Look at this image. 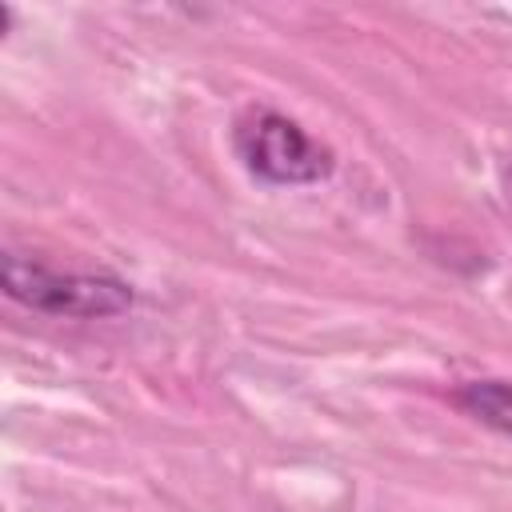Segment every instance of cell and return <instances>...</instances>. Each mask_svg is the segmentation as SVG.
Returning <instances> with one entry per match:
<instances>
[{
    "label": "cell",
    "instance_id": "obj_1",
    "mask_svg": "<svg viewBox=\"0 0 512 512\" xmlns=\"http://www.w3.org/2000/svg\"><path fill=\"white\" fill-rule=\"evenodd\" d=\"M0 284L8 300L68 320H108L124 316L136 304L132 284L112 272H56L20 252L0 256Z\"/></svg>",
    "mask_w": 512,
    "mask_h": 512
},
{
    "label": "cell",
    "instance_id": "obj_2",
    "mask_svg": "<svg viewBox=\"0 0 512 512\" xmlns=\"http://www.w3.org/2000/svg\"><path fill=\"white\" fill-rule=\"evenodd\" d=\"M240 164L264 184H316L332 176V148L276 108H252L232 128Z\"/></svg>",
    "mask_w": 512,
    "mask_h": 512
},
{
    "label": "cell",
    "instance_id": "obj_3",
    "mask_svg": "<svg viewBox=\"0 0 512 512\" xmlns=\"http://www.w3.org/2000/svg\"><path fill=\"white\" fill-rule=\"evenodd\" d=\"M452 404L472 416L476 424L500 432V436H512V380H464L456 392H452Z\"/></svg>",
    "mask_w": 512,
    "mask_h": 512
}]
</instances>
